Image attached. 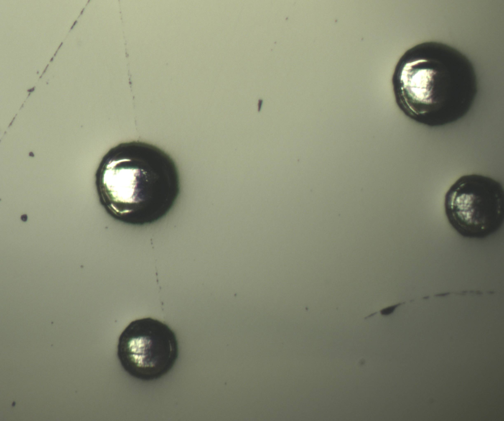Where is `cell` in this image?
<instances>
[{"label":"cell","mask_w":504,"mask_h":421,"mask_svg":"<svg viewBox=\"0 0 504 421\" xmlns=\"http://www.w3.org/2000/svg\"><path fill=\"white\" fill-rule=\"evenodd\" d=\"M102 201L116 219L132 225L164 217L180 193L179 174L173 158L153 144L121 143L104 157L98 174Z\"/></svg>","instance_id":"obj_2"},{"label":"cell","mask_w":504,"mask_h":421,"mask_svg":"<svg viewBox=\"0 0 504 421\" xmlns=\"http://www.w3.org/2000/svg\"><path fill=\"white\" fill-rule=\"evenodd\" d=\"M117 356L124 369L137 379L150 381L168 373L179 356L175 332L165 323L146 317L131 322L120 334Z\"/></svg>","instance_id":"obj_4"},{"label":"cell","mask_w":504,"mask_h":421,"mask_svg":"<svg viewBox=\"0 0 504 421\" xmlns=\"http://www.w3.org/2000/svg\"><path fill=\"white\" fill-rule=\"evenodd\" d=\"M393 84L405 115L431 127L463 118L477 92L476 73L468 57L436 41L421 43L405 52L396 66Z\"/></svg>","instance_id":"obj_1"},{"label":"cell","mask_w":504,"mask_h":421,"mask_svg":"<svg viewBox=\"0 0 504 421\" xmlns=\"http://www.w3.org/2000/svg\"><path fill=\"white\" fill-rule=\"evenodd\" d=\"M504 193L502 184L488 176L463 175L444 196L445 216L460 235L483 239L496 232L504 222Z\"/></svg>","instance_id":"obj_3"},{"label":"cell","mask_w":504,"mask_h":421,"mask_svg":"<svg viewBox=\"0 0 504 421\" xmlns=\"http://www.w3.org/2000/svg\"><path fill=\"white\" fill-rule=\"evenodd\" d=\"M397 306L398 305H395L383 308L380 310V313L382 315H388L394 311Z\"/></svg>","instance_id":"obj_5"}]
</instances>
